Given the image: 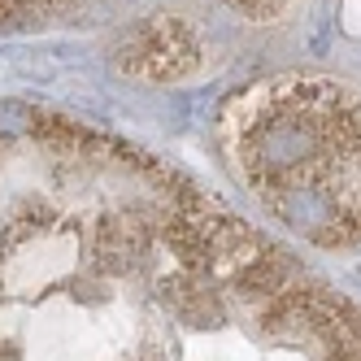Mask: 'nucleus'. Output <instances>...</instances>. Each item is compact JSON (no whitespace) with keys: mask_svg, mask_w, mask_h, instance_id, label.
Segmentation results:
<instances>
[{"mask_svg":"<svg viewBox=\"0 0 361 361\" xmlns=\"http://www.w3.org/2000/svg\"><path fill=\"white\" fill-rule=\"evenodd\" d=\"M83 0H0V31H18V27H39L53 22L70 9H79Z\"/></svg>","mask_w":361,"mask_h":361,"instance_id":"4","label":"nucleus"},{"mask_svg":"<svg viewBox=\"0 0 361 361\" xmlns=\"http://www.w3.org/2000/svg\"><path fill=\"white\" fill-rule=\"evenodd\" d=\"M0 361H361V305L152 152L0 109Z\"/></svg>","mask_w":361,"mask_h":361,"instance_id":"1","label":"nucleus"},{"mask_svg":"<svg viewBox=\"0 0 361 361\" xmlns=\"http://www.w3.org/2000/svg\"><path fill=\"white\" fill-rule=\"evenodd\" d=\"M235 9H252V18H274L288 0H231Z\"/></svg>","mask_w":361,"mask_h":361,"instance_id":"5","label":"nucleus"},{"mask_svg":"<svg viewBox=\"0 0 361 361\" xmlns=\"http://www.w3.org/2000/svg\"><path fill=\"white\" fill-rule=\"evenodd\" d=\"M192 66H196V39L183 22H170V18L144 31L131 61V70L148 74V79H183Z\"/></svg>","mask_w":361,"mask_h":361,"instance_id":"3","label":"nucleus"},{"mask_svg":"<svg viewBox=\"0 0 361 361\" xmlns=\"http://www.w3.org/2000/svg\"><path fill=\"white\" fill-rule=\"evenodd\" d=\"M222 152L252 200L314 248L361 244V92L340 79H270L218 118Z\"/></svg>","mask_w":361,"mask_h":361,"instance_id":"2","label":"nucleus"}]
</instances>
